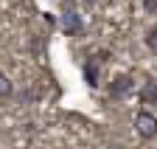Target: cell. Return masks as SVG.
<instances>
[{
  "instance_id": "obj_1",
  "label": "cell",
  "mask_w": 157,
  "mask_h": 149,
  "mask_svg": "<svg viewBox=\"0 0 157 149\" xmlns=\"http://www.w3.org/2000/svg\"><path fill=\"white\" fill-rule=\"evenodd\" d=\"M135 132H137V138H143V141H151V138H157V116L151 113V110H137L135 113Z\"/></svg>"
},
{
  "instance_id": "obj_2",
  "label": "cell",
  "mask_w": 157,
  "mask_h": 149,
  "mask_svg": "<svg viewBox=\"0 0 157 149\" xmlns=\"http://www.w3.org/2000/svg\"><path fill=\"white\" fill-rule=\"evenodd\" d=\"M107 57H109V51H98V53H93V57L84 62V79H87V84L90 87H98V82H101V65L107 62Z\"/></svg>"
},
{
  "instance_id": "obj_3",
  "label": "cell",
  "mask_w": 157,
  "mask_h": 149,
  "mask_svg": "<svg viewBox=\"0 0 157 149\" xmlns=\"http://www.w3.org/2000/svg\"><path fill=\"white\" fill-rule=\"evenodd\" d=\"M135 90V82H132V76L129 73H118V76L109 82V87H107V93H109V99H126L129 93Z\"/></svg>"
},
{
  "instance_id": "obj_4",
  "label": "cell",
  "mask_w": 157,
  "mask_h": 149,
  "mask_svg": "<svg viewBox=\"0 0 157 149\" xmlns=\"http://www.w3.org/2000/svg\"><path fill=\"white\" fill-rule=\"evenodd\" d=\"M59 28H62L67 37H76V34L84 31V20H82V14H78V11L67 9V11H62V17H59Z\"/></svg>"
},
{
  "instance_id": "obj_5",
  "label": "cell",
  "mask_w": 157,
  "mask_h": 149,
  "mask_svg": "<svg viewBox=\"0 0 157 149\" xmlns=\"http://www.w3.org/2000/svg\"><path fill=\"white\" fill-rule=\"evenodd\" d=\"M140 101L143 104H157V79L154 76H146V84L140 90Z\"/></svg>"
},
{
  "instance_id": "obj_6",
  "label": "cell",
  "mask_w": 157,
  "mask_h": 149,
  "mask_svg": "<svg viewBox=\"0 0 157 149\" xmlns=\"http://www.w3.org/2000/svg\"><path fill=\"white\" fill-rule=\"evenodd\" d=\"M11 93H14V84H11V79L6 76L3 70H0V99H11Z\"/></svg>"
},
{
  "instance_id": "obj_7",
  "label": "cell",
  "mask_w": 157,
  "mask_h": 149,
  "mask_svg": "<svg viewBox=\"0 0 157 149\" xmlns=\"http://www.w3.org/2000/svg\"><path fill=\"white\" fill-rule=\"evenodd\" d=\"M143 40H146V48L157 53V25H151V28L146 31V37H143Z\"/></svg>"
},
{
  "instance_id": "obj_8",
  "label": "cell",
  "mask_w": 157,
  "mask_h": 149,
  "mask_svg": "<svg viewBox=\"0 0 157 149\" xmlns=\"http://www.w3.org/2000/svg\"><path fill=\"white\" fill-rule=\"evenodd\" d=\"M143 9L149 14H157V0H143Z\"/></svg>"
},
{
  "instance_id": "obj_9",
  "label": "cell",
  "mask_w": 157,
  "mask_h": 149,
  "mask_svg": "<svg viewBox=\"0 0 157 149\" xmlns=\"http://www.w3.org/2000/svg\"><path fill=\"white\" fill-rule=\"evenodd\" d=\"M104 149H126V146H124V143H107Z\"/></svg>"
}]
</instances>
